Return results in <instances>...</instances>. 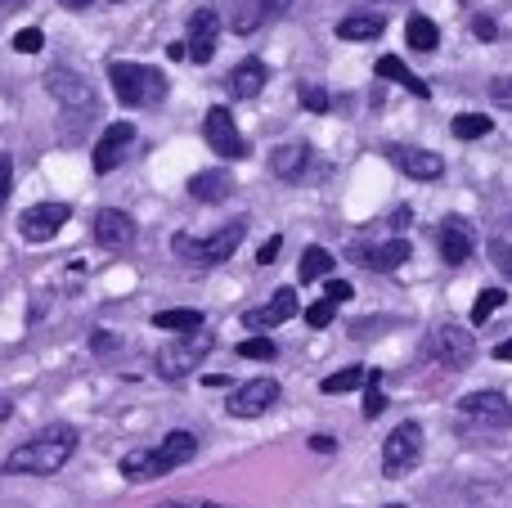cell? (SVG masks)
<instances>
[{"label": "cell", "instance_id": "8fae6325", "mask_svg": "<svg viewBox=\"0 0 512 508\" xmlns=\"http://www.w3.org/2000/svg\"><path fill=\"white\" fill-rule=\"evenodd\" d=\"M274 401H279V383H274V378H252V383H243L239 392L230 396L225 410H230L234 419H256V414H265Z\"/></svg>", "mask_w": 512, "mask_h": 508}, {"label": "cell", "instance_id": "d6a6232c", "mask_svg": "<svg viewBox=\"0 0 512 508\" xmlns=\"http://www.w3.org/2000/svg\"><path fill=\"white\" fill-rule=\"evenodd\" d=\"M301 108H310V113H328L333 99H328L324 86H301Z\"/></svg>", "mask_w": 512, "mask_h": 508}, {"label": "cell", "instance_id": "8992f818", "mask_svg": "<svg viewBox=\"0 0 512 508\" xmlns=\"http://www.w3.org/2000/svg\"><path fill=\"white\" fill-rule=\"evenodd\" d=\"M212 351V338L207 333H189V338H176L171 347L158 351V374L162 378H185L189 369L198 365V360Z\"/></svg>", "mask_w": 512, "mask_h": 508}, {"label": "cell", "instance_id": "e575fe53", "mask_svg": "<svg viewBox=\"0 0 512 508\" xmlns=\"http://www.w3.org/2000/svg\"><path fill=\"white\" fill-rule=\"evenodd\" d=\"M333 315H337V306L324 297V302H315L306 311V324H310V329H328V324H333Z\"/></svg>", "mask_w": 512, "mask_h": 508}, {"label": "cell", "instance_id": "e0dca14e", "mask_svg": "<svg viewBox=\"0 0 512 508\" xmlns=\"http://www.w3.org/2000/svg\"><path fill=\"white\" fill-rule=\"evenodd\" d=\"M95 239L104 243L108 252H126L135 243V221L126 212H117V207H104V212L95 216Z\"/></svg>", "mask_w": 512, "mask_h": 508}, {"label": "cell", "instance_id": "ac0fdd59", "mask_svg": "<svg viewBox=\"0 0 512 508\" xmlns=\"http://www.w3.org/2000/svg\"><path fill=\"white\" fill-rule=\"evenodd\" d=\"M292 315H297V293H292V288H279V293L270 297V306L248 311L243 315V324H248V329H274V324L292 320Z\"/></svg>", "mask_w": 512, "mask_h": 508}, {"label": "cell", "instance_id": "2e32d148", "mask_svg": "<svg viewBox=\"0 0 512 508\" xmlns=\"http://www.w3.org/2000/svg\"><path fill=\"white\" fill-rule=\"evenodd\" d=\"M472 252H477V234H472V225L463 221V216H445L441 221V257H445V266H463Z\"/></svg>", "mask_w": 512, "mask_h": 508}, {"label": "cell", "instance_id": "484cf974", "mask_svg": "<svg viewBox=\"0 0 512 508\" xmlns=\"http://www.w3.org/2000/svg\"><path fill=\"white\" fill-rule=\"evenodd\" d=\"M405 41H409V50H436V41H441V32H436V23H432V18L414 14V18H409V27H405Z\"/></svg>", "mask_w": 512, "mask_h": 508}, {"label": "cell", "instance_id": "8d00e7d4", "mask_svg": "<svg viewBox=\"0 0 512 508\" xmlns=\"http://www.w3.org/2000/svg\"><path fill=\"white\" fill-rule=\"evenodd\" d=\"M490 99H495L499 108H512V77H499L495 86H490Z\"/></svg>", "mask_w": 512, "mask_h": 508}, {"label": "cell", "instance_id": "b9f144b4", "mask_svg": "<svg viewBox=\"0 0 512 508\" xmlns=\"http://www.w3.org/2000/svg\"><path fill=\"white\" fill-rule=\"evenodd\" d=\"M472 32H477L481 41H495V32H499V27L490 23V18H477V23H472Z\"/></svg>", "mask_w": 512, "mask_h": 508}, {"label": "cell", "instance_id": "277c9868", "mask_svg": "<svg viewBox=\"0 0 512 508\" xmlns=\"http://www.w3.org/2000/svg\"><path fill=\"white\" fill-rule=\"evenodd\" d=\"M243 230H248L243 221H230V225H221V230H216L212 239L176 234V239H171V248H176V257L194 261V266H221V261H230V257H234V248L243 243Z\"/></svg>", "mask_w": 512, "mask_h": 508}, {"label": "cell", "instance_id": "5bb4252c", "mask_svg": "<svg viewBox=\"0 0 512 508\" xmlns=\"http://www.w3.org/2000/svg\"><path fill=\"white\" fill-rule=\"evenodd\" d=\"M216 32H221V18H216V9H194V14H189V41H185L189 59H194V63H212Z\"/></svg>", "mask_w": 512, "mask_h": 508}, {"label": "cell", "instance_id": "74e56055", "mask_svg": "<svg viewBox=\"0 0 512 508\" xmlns=\"http://www.w3.org/2000/svg\"><path fill=\"white\" fill-rule=\"evenodd\" d=\"M490 257H495V266L512 279V248H508V243H490Z\"/></svg>", "mask_w": 512, "mask_h": 508}, {"label": "cell", "instance_id": "6da1fadb", "mask_svg": "<svg viewBox=\"0 0 512 508\" xmlns=\"http://www.w3.org/2000/svg\"><path fill=\"white\" fill-rule=\"evenodd\" d=\"M72 455H77V428L50 423V428H41L36 437H27L23 446L9 450L0 473L5 477H54Z\"/></svg>", "mask_w": 512, "mask_h": 508}, {"label": "cell", "instance_id": "d6986e66", "mask_svg": "<svg viewBox=\"0 0 512 508\" xmlns=\"http://www.w3.org/2000/svg\"><path fill=\"white\" fill-rule=\"evenodd\" d=\"M265 86V63L261 59H243L239 68L230 72V95L234 99H256Z\"/></svg>", "mask_w": 512, "mask_h": 508}, {"label": "cell", "instance_id": "ab89813d", "mask_svg": "<svg viewBox=\"0 0 512 508\" xmlns=\"http://www.w3.org/2000/svg\"><path fill=\"white\" fill-rule=\"evenodd\" d=\"M279 248H283V239H279V234H274V239H265V243H261V252H256V261H261V266H270V261L279 257Z\"/></svg>", "mask_w": 512, "mask_h": 508}, {"label": "cell", "instance_id": "603a6c76", "mask_svg": "<svg viewBox=\"0 0 512 508\" xmlns=\"http://www.w3.org/2000/svg\"><path fill=\"white\" fill-rule=\"evenodd\" d=\"M382 14H351V18H342L337 23V36L342 41H373V36H382Z\"/></svg>", "mask_w": 512, "mask_h": 508}, {"label": "cell", "instance_id": "ba28073f", "mask_svg": "<svg viewBox=\"0 0 512 508\" xmlns=\"http://www.w3.org/2000/svg\"><path fill=\"white\" fill-rule=\"evenodd\" d=\"M45 90H50L63 108H77V113H90V108H95V90H90L86 77L72 72V68H50L45 72Z\"/></svg>", "mask_w": 512, "mask_h": 508}, {"label": "cell", "instance_id": "83f0119b", "mask_svg": "<svg viewBox=\"0 0 512 508\" xmlns=\"http://www.w3.org/2000/svg\"><path fill=\"white\" fill-rule=\"evenodd\" d=\"M364 378H369V369H360V365H351V369H342V374H333V378H324V392L328 396H342V392H355V387H364Z\"/></svg>", "mask_w": 512, "mask_h": 508}, {"label": "cell", "instance_id": "7a4b0ae2", "mask_svg": "<svg viewBox=\"0 0 512 508\" xmlns=\"http://www.w3.org/2000/svg\"><path fill=\"white\" fill-rule=\"evenodd\" d=\"M198 455V437L194 432H167L158 450H131L122 459V477L126 482H153V477H167L171 468L189 464Z\"/></svg>", "mask_w": 512, "mask_h": 508}, {"label": "cell", "instance_id": "7c38bea8", "mask_svg": "<svg viewBox=\"0 0 512 508\" xmlns=\"http://www.w3.org/2000/svg\"><path fill=\"white\" fill-rule=\"evenodd\" d=\"M387 158L391 167L414 180H436L445 171V158H436L432 149H414V144H387Z\"/></svg>", "mask_w": 512, "mask_h": 508}, {"label": "cell", "instance_id": "7bdbcfd3", "mask_svg": "<svg viewBox=\"0 0 512 508\" xmlns=\"http://www.w3.org/2000/svg\"><path fill=\"white\" fill-rule=\"evenodd\" d=\"M310 450H319V455H328V450H337L333 437H310Z\"/></svg>", "mask_w": 512, "mask_h": 508}, {"label": "cell", "instance_id": "d4e9b609", "mask_svg": "<svg viewBox=\"0 0 512 508\" xmlns=\"http://www.w3.org/2000/svg\"><path fill=\"white\" fill-rule=\"evenodd\" d=\"M153 324L167 333H180V338H189V333H203V311H158L153 315Z\"/></svg>", "mask_w": 512, "mask_h": 508}, {"label": "cell", "instance_id": "7402d4cb", "mask_svg": "<svg viewBox=\"0 0 512 508\" xmlns=\"http://www.w3.org/2000/svg\"><path fill=\"white\" fill-rule=\"evenodd\" d=\"M306 158H310L306 144H279V149H274V158H270V167H274V176H279V180H301Z\"/></svg>", "mask_w": 512, "mask_h": 508}, {"label": "cell", "instance_id": "4fadbf2b", "mask_svg": "<svg viewBox=\"0 0 512 508\" xmlns=\"http://www.w3.org/2000/svg\"><path fill=\"white\" fill-rule=\"evenodd\" d=\"M459 410L468 414L472 423H481V428H508V423H512V405H508V396H499V392H472V396H463Z\"/></svg>", "mask_w": 512, "mask_h": 508}, {"label": "cell", "instance_id": "836d02e7", "mask_svg": "<svg viewBox=\"0 0 512 508\" xmlns=\"http://www.w3.org/2000/svg\"><path fill=\"white\" fill-rule=\"evenodd\" d=\"M239 356L243 360H274V342L270 338H248V342H239Z\"/></svg>", "mask_w": 512, "mask_h": 508}, {"label": "cell", "instance_id": "f6af8a7d", "mask_svg": "<svg viewBox=\"0 0 512 508\" xmlns=\"http://www.w3.org/2000/svg\"><path fill=\"white\" fill-rule=\"evenodd\" d=\"M59 5H68V9H90L95 0H59Z\"/></svg>", "mask_w": 512, "mask_h": 508}, {"label": "cell", "instance_id": "9a60e30c", "mask_svg": "<svg viewBox=\"0 0 512 508\" xmlns=\"http://www.w3.org/2000/svg\"><path fill=\"white\" fill-rule=\"evenodd\" d=\"M131 144H135V126L131 122L104 126V135H99V144H95V171H99V176L122 167V158H126V149H131Z\"/></svg>", "mask_w": 512, "mask_h": 508}, {"label": "cell", "instance_id": "ee69618b", "mask_svg": "<svg viewBox=\"0 0 512 508\" xmlns=\"http://www.w3.org/2000/svg\"><path fill=\"white\" fill-rule=\"evenodd\" d=\"M495 360H512V342H499V347H495Z\"/></svg>", "mask_w": 512, "mask_h": 508}, {"label": "cell", "instance_id": "d590c367", "mask_svg": "<svg viewBox=\"0 0 512 508\" xmlns=\"http://www.w3.org/2000/svg\"><path fill=\"white\" fill-rule=\"evenodd\" d=\"M9 189H14V162H9V153H0V207L9 203Z\"/></svg>", "mask_w": 512, "mask_h": 508}, {"label": "cell", "instance_id": "ffe728a7", "mask_svg": "<svg viewBox=\"0 0 512 508\" xmlns=\"http://www.w3.org/2000/svg\"><path fill=\"white\" fill-rule=\"evenodd\" d=\"M355 257H360L369 270H396V266H405L409 261V243L391 239V243H382V248H360Z\"/></svg>", "mask_w": 512, "mask_h": 508}, {"label": "cell", "instance_id": "7dc6e473", "mask_svg": "<svg viewBox=\"0 0 512 508\" xmlns=\"http://www.w3.org/2000/svg\"><path fill=\"white\" fill-rule=\"evenodd\" d=\"M387 508H405V504H387Z\"/></svg>", "mask_w": 512, "mask_h": 508}, {"label": "cell", "instance_id": "30bf717a", "mask_svg": "<svg viewBox=\"0 0 512 508\" xmlns=\"http://www.w3.org/2000/svg\"><path fill=\"white\" fill-rule=\"evenodd\" d=\"M203 135H207V144H212L221 158H248V140H243V131L234 126L230 108H212L207 122H203Z\"/></svg>", "mask_w": 512, "mask_h": 508}, {"label": "cell", "instance_id": "4dcf8cb0", "mask_svg": "<svg viewBox=\"0 0 512 508\" xmlns=\"http://www.w3.org/2000/svg\"><path fill=\"white\" fill-rule=\"evenodd\" d=\"M378 383H382V374H378V369H373V374L364 378V387H369V396H364V419H378V414L387 410V396L378 392Z\"/></svg>", "mask_w": 512, "mask_h": 508}, {"label": "cell", "instance_id": "1f68e13d", "mask_svg": "<svg viewBox=\"0 0 512 508\" xmlns=\"http://www.w3.org/2000/svg\"><path fill=\"white\" fill-rule=\"evenodd\" d=\"M41 45H45V32H41V27H18V32H14V50H18V54H36Z\"/></svg>", "mask_w": 512, "mask_h": 508}, {"label": "cell", "instance_id": "60d3db41", "mask_svg": "<svg viewBox=\"0 0 512 508\" xmlns=\"http://www.w3.org/2000/svg\"><path fill=\"white\" fill-rule=\"evenodd\" d=\"M256 5H261L265 18H283V14L292 9V0H256Z\"/></svg>", "mask_w": 512, "mask_h": 508}, {"label": "cell", "instance_id": "5b68a950", "mask_svg": "<svg viewBox=\"0 0 512 508\" xmlns=\"http://www.w3.org/2000/svg\"><path fill=\"white\" fill-rule=\"evenodd\" d=\"M418 459H423V428H418V423H400V428L382 441V473L405 477L418 468Z\"/></svg>", "mask_w": 512, "mask_h": 508}, {"label": "cell", "instance_id": "52a82bcc", "mask_svg": "<svg viewBox=\"0 0 512 508\" xmlns=\"http://www.w3.org/2000/svg\"><path fill=\"white\" fill-rule=\"evenodd\" d=\"M68 216H72L68 203H36V207H27V212L18 216V234H23L27 243H45V239H54V234L68 225Z\"/></svg>", "mask_w": 512, "mask_h": 508}, {"label": "cell", "instance_id": "44dd1931", "mask_svg": "<svg viewBox=\"0 0 512 508\" xmlns=\"http://www.w3.org/2000/svg\"><path fill=\"white\" fill-rule=\"evenodd\" d=\"M230 189H234L230 171H198V176L189 180V194H194L198 203H221Z\"/></svg>", "mask_w": 512, "mask_h": 508}, {"label": "cell", "instance_id": "cb8c5ba5", "mask_svg": "<svg viewBox=\"0 0 512 508\" xmlns=\"http://www.w3.org/2000/svg\"><path fill=\"white\" fill-rule=\"evenodd\" d=\"M378 77L400 81V86H405L409 95H418V99H427V95H432V90H427V81H423V77H414V72H409L400 59H391V54H382V59H378Z\"/></svg>", "mask_w": 512, "mask_h": 508}, {"label": "cell", "instance_id": "bcb514c9", "mask_svg": "<svg viewBox=\"0 0 512 508\" xmlns=\"http://www.w3.org/2000/svg\"><path fill=\"white\" fill-rule=\"evenodd\" d=\"M194 508H225V504H212V500H198Z\"/></svg>", "mask_w": 512, "mask_h": 508}, {"label": "cell", "instance_id": "3957f363", "mask_svg": "<svg viewBox=\"0 0 512 508\" xmlns=\"http://www.w3.org/2000/svg\"><path fill=\"white\" fill-rule=\"evenodd\" d=\"M108 81H113V95L122 99L126 108H153L167 95V77L149 63H108Z\"/></svg>", "mask_w": 512, "mask_h": 508}, {"label": "cell", "instance_id": "f1b7e54d", "mask_svg": "<svg viewBox=\"0 0 512 508\" xmlns=\"http://www.w3.org/2000/svg\"><path fill=\"white\" fill-rule=\"evenodd\" d=\"M490 117H481V113H459L454 117V135H459V140H481V135H490Z\"/></svg>", "mask_w": 512, "mask_h": 508}, {"label": "cell", "instance_id": "4316f807", "mask_svg": "<svg viewBox=\"0 0 512 508\" xmlns=\"http://www.w3.org/2000/svg\"><path fill=\"white\" fill-rule=\"evenodd\" d=\"M328 270H333V257H328L324 248H306V252H301V266H297L301 284H315V279H324Z\"/></svg>", "mask_w": 512, "mask_h": 508}, {"label": "cell", "instance_id": "f546056e", "mask_svg": "<svg viewBox=\"0 0 512 508\" xmlns=\"http://www.w3.org/2000/svg\"><path fill=\"white\" fill-rule=\"evenodd\" d=\"M499 306H504V288H486V293L472 302V324H486L490 315L499 311Z\"/></svg>", "mask_w": 512, "mask_h": 508}, {"label": "cell", "instance_id": "f35d334b", "mask_svg": "<svg viewBox=\"0 0 512 508\" xmlns=\"http://www.w3.org/2000/svg\"><path fill=\"white\" fill-rule=\"evenodd\" d=\"M351 293H355V288L351 284H346V279H328V302H351Z\"/></svg>", "mask_w": 512, "mask_h": 508}, {"label": "cell", "instance_id": "9c48e42d", "mask_svg": "<svg viewBox=\"0 0 512 508\" xmlns=\"http://www.w3.org/2000/svg\"><path fill=\"white\" fill-rule=\"evenodd\" d=\"M432 356L441 360L445 369H468L472 356H477V342H472L468 329H459V324H445V329L432 333Z\"/></svg>", "mask_w": 512, "mask_h": 508}]
</instances>
